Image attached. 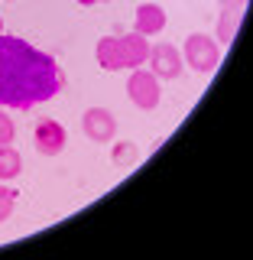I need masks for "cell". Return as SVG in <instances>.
<instances>
[{
    "mask_svg": "<svg viewBox=\"0 0 253 260\" xmlns=\"http://www.w3.org/2000/svg\"><path fill=\"white\" fill-rule=\"evenodd\" d=\"M65 85L62 65L49 52L20 36L0 32V104L26 111L32 104L52 101Z\"/></svg>",
    "mask_w": 253,
    "mask_h": 260,
    "instance_id": "cell-1",
    "label": "cell"
},
{
    "mask_svg": "<svg viewBox=\"0 0 253 260\" xmlns=\"http://www.w3.org/2000/svg\"><path fill=\"white\" fill-rule=\"evenodd\" d=\"M182 62H189V69H195L198 75H208L221 65V46L208 32H192V36H185Z\"/></svg>",
    "mask_w": 253,
    "mask_h": 260,
    "instance_id": "cell-2",
    "label": "cell"
},
{
    "mask_svg": "<svg viewBox=\"0 0 253 260\" xmlns=\"http://www.w3.org/2000/svg\"><path fill=\"white\" fill-rule=\"evenodd\" d=\"M127 98L136 104L140 111H153L162 98V85L153 72L146 69H130V78H127Z\"/></svg>",
    "mask_w": 253,
    "mask_h": 260,
    "instance_id": "cell-3",
    "label": "cell"
},
{
    "mask_svg": "<svg viewBox=\"0 0 253 260\" xmlns=\"http://www.w3.org/2000/svg\"><path fill=\"white\" fill-rule=\"evenodd\" d=\"M146 62L153 65V75L169 81V78H178L182 75V52L172 46V43H159V46H150V55H146Z\"/></svg>",
    "mask_w": 253,
    "mask_h": 260,
    "instance_id": "cell-4",
    "label": "cell"
},
{
    "mask_svg": "<svg viewBox=\"0 0 253 260\" xmlns=\"http://www.w3.org/2000/svg\"><path fill=\"white\" fill-rule=\"evenodd\" d=\"M81 130L94 143H111L114 134H117V117L107 108H88L81 114Z\"/></svg>",
    "mask_w": 253,
    "mask_h": 260,
    "instance_id": "cell-5",
    "label": "cell"
},
{
    "mask_svg": "<svg viewBox=\"0 0 253 260\" xmlns=\"http://www.w3.org/2000/svg\"><path fill=\"white\" fill-rule=\"evenodd\" d=\"M32 140H36V150L43 153V156H59V153L65 150L68 134H65V127L55 117H43L36 124V130H32Z\"/></svg>",
    "mask_w": 253,
    "mask_h": 260,
    "instance_id": "cell-6",
    "label": "cell"
},
{
    "mask_svg": "<svg viewBox=\"0 0 253 260\" xmlns=\"http://www.w3.org/2000/svg\"><path fill=\"white\" fill-rule=\"evenodd\" d=\"M120 43V62H124V69H140L146 62V55H150V43H146L143 32H120L117 36Z\"/></svg>",
    "mask_w": 253,
    "mask_h": 260,
    "instance_id": "cell-7",
    "label": "cell"
},
{
    "mask_svg": "<svg viewBox=\"0 0 253 260\" xmlns=\"http://www.w3.org/2000/svg\"><path fill=\"white\" fill-rule=\"evenodd\" d=\"M136 32L143 36H153V32H162L166 29V10L159 4H140L136 7Z\"/></svg>",
    "mask_w": 253,
    "mask_h": 260,
    "instance_id": "cell-8",
    "label": "cell"
},
{
    "mask_svg": "<svg viewBox=\"0 0 253 260\" xmlns=\"http://www.w3.org/2000/svg\"><path fill=\"white\" fill-rule=\"evenodd\" d=\"M240 23H243V7H224L221 10V20H218V46H231L234 43V36H237V29H240Z\"/></svg>",
    "mask_w": 253,
    "mask_h": 260,
    "instance_id": "cell-9",
    "label": "cell"
},
{
    "mask_svg": "<svg viewBox=\"0 0 253 260\" xmlns=\"http://www.w3.org/2000/svg\"><path fill=\"white\" fill-rule=\"evenodd\" d=\"M94 55H97V65H101L104 72H120V69H124V62H120V43H117V36H101V39H97Z\"/></svg>",
    "mask_w": 253,
    "mask_h": 260,
    "instance_id": "cell-10",
    "label": "cell"
},
{
    "mask_svg": "<svg viewBox=\"0 0 253 260\" xmlns=\"http://www.w3.org/2000/svg\"><path fill=\"white\" fill-rule=\"evenodd\" d=\"M23 173V156L13 150V143L0 146V182H13Z\"/></svg>",
    "mask_w": 253,
    "mask_h": 260,
    "instance_id": "cell-11",
    "label": "cell"
},
{
    "mask_svg": "<svg viewBox=\"0 0 253 260\" xmlns=\"http://www.w3.org/2000/svg\"><path fill=\"white\" fill-rule=\"evenodd\" d=\"M111 159H114V166L127 169V166H133V162L140 159V146H136V143H130V140H120V143H114Z\"/></svg>",
    "mask_w": 253,
    "mask_h": 260,
    "instance_id": "cell-12",
    "label": "cell"
},
{
    "mask_svg": "<svg viewBox=\"0 0 253 260\" xmlns=\"http://www.w3.org/2000/svg\"><path fill=\"white\" fill-rule=\"evenodd\" d=\"M13 208H16V189L0 185V221H7L13 215Z\"/></svg>",
    "mask_w": 253,
    "mask_h": 260,
    "instance_id": "cell-13",
    "label": "cell"
},
{
    "mask_svg": "<svg viewBox=\"0 0 253 260\" xmlns=\"http://www.w3.org/2000/svg\"><path fill=\"white\" fill-rule=\"evenodd\" d=\"M13 137H16V124L7 117V111L0 108V146H4V143H13Z\"/></svg>",
    "mask_w": 253,
    "mask_h": 260,
    "instance_id": "cell-14",
    "label": "cell"
},
{
    "mask_svg": "<svg viewBox=\"0 0 253 260\" xmlns=\"http://www.w3.org/2000/svg\"><path fill=\"white\" fill-rule=\"evenodd\" d=\"M218 4H221V10H224V7H247V0H218Z\"/></svg>",
    "mask_w": 253,
    "mask_h": 260,
    "instance_id": "cell-15",
    "label": "cell"
},
{
    "mask_svg": "<svg viewBox=\"0 0 253 260\" xmlns=\"http://www.w3.org/2000/svg\"><path fill=\"white\" fill-rule=\"evenodd\" d=\"M81 7H94V4H107V0H78Z\"/></svg>",
    "mask_w": 253,
    "mask_h": 260,
    "instance_id": "cell-16",
    "label": "cell"
},
{
    "mask_svg": "<svg viewBox=\"0 0 253 260\" xmlns=\"http://www.w3.org/2000/svg\"><path fill=\"white\" fill-rule=\"evenodd\" d=\"M0 32H4V20H0Z\"/></svg>",
    "mask_w": 253,
    "mask_h": 260,
    "instance_id": "cell-17",
    "label": "cell"
}]
</instances>
